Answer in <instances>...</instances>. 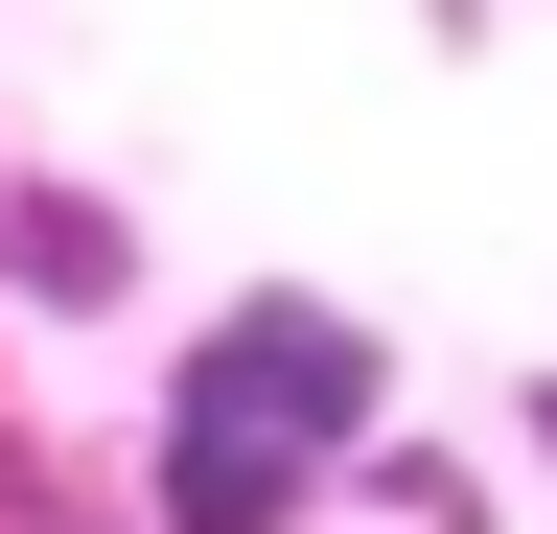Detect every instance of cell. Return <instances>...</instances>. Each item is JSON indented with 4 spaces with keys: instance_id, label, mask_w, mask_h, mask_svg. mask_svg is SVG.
Returning a JSON list of instances; mask_svg holds the SVG:
<instances>
[{
    "instance_id": "1",
    "label": "cell",
    "mask_w": 557,
    "mask_h": 534,
    "mask_svg": "<svg viewBox=\"0 0 557 534\" xmlns=\"http://www.w3.org/2000/svg\"><path fill=\"white\" fill-rule=\"evenodd\" d=\"M325 419H372V349H348L325 302H256L233 349L186 372V442H163L186 534H278V511H302V442H325Z\"/></svg>"
},
{
    "instance_id": "2",
    "label": "cell",
    "mask_w": 557,
    "mask_h": 534,
    "mask_svg": "<svg viewBox=\"0 0 557 534\" xmlns=\"http://www.w3.org/2000/svg\"><path fill=\"white\" fill-rule=\"evenodd\" d=\"M0 256H24V302H116V280H139V233L94 210V186H24V210H0Z\"/></svg>"
},
{
    "instance_id": "3",
    "label": "cell",
    "mask_w": 557,
    "mask_h": 534,
    "mask_svg": "<svg viewBox=\"0 0 557 534\" xmlns=\"http://www.w3.org/2000/svg\"><path fill=\"white\" fill-rule=\"evenodd\" d=\"M534 442H557V395H534Z\"/></svg>"
}]
</instances>
